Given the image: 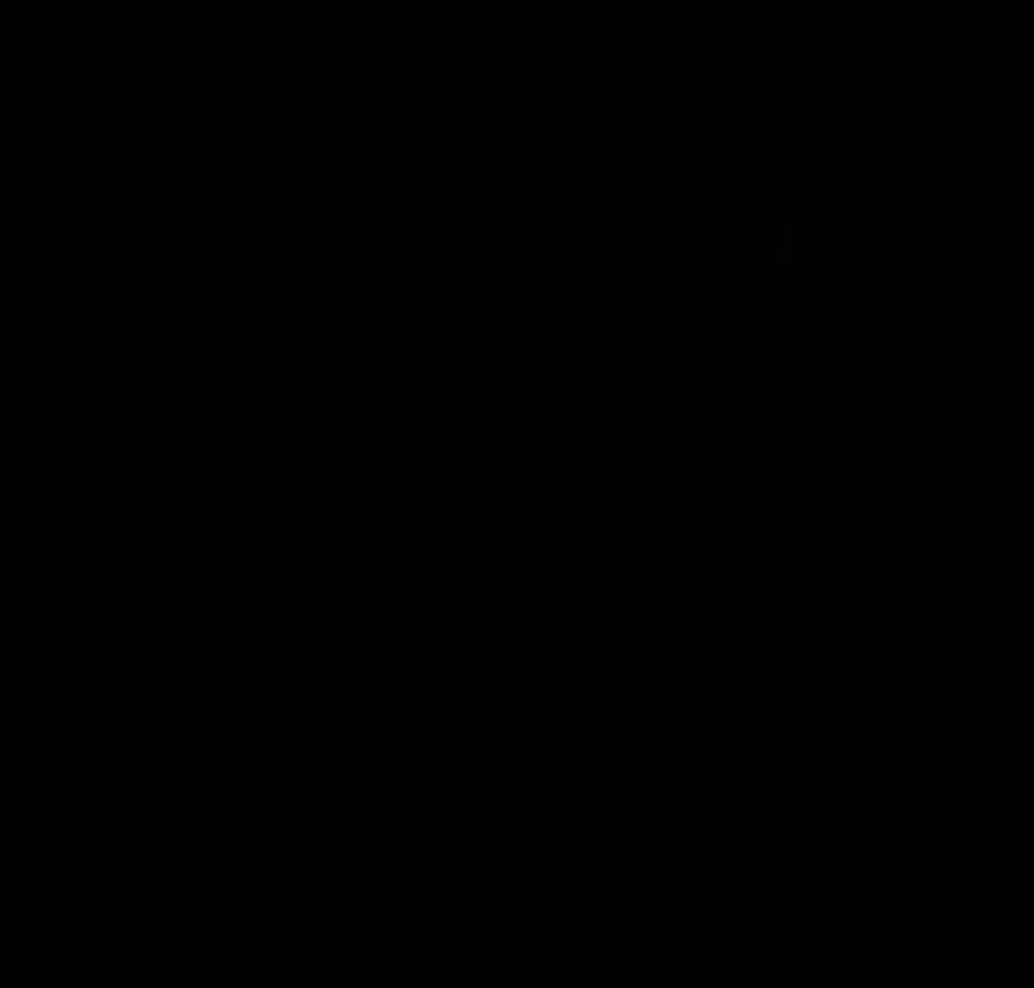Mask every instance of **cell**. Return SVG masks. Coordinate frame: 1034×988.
Masks as SVG:
<instances>
[{
	"instance_id": "cell-1",
	"label": "cell",
	"mask_w": 1034,
	"mask_h": 988,
	"mask_svg": "<svg viewBox=\"0 0 1034 988\" xmlns=\"http://www.w3.org/2000/svg\"><path fill=\"white\" fill-rule=\"evenodd\" d=\"M765 264L771 270H792L801 264V223H776V234L765 238Z\"/></svg>"
},
{
	"instance_id": "cell-2",
	"label": "cell",
	"mask_w": 1034,
	"mask_h": 988,
	"mask_svg": "<svg viewBox=\"0 0 1034 988\" xmlns=\"http://www.w3.org/2000/svg\"><path fill=\"white\" fill-rule=\"evenodd\" d=\"M306 166H311V156H306V151H295V145L274 151V171H280V177H295V171H306Z\"/></svg>"
}]
</instances>
